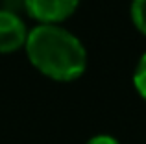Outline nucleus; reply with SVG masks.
<instances>
[{
  "mask_svg": "<svg viewBox=\"0 0 146 144\" xmlns=\"http://www.w3.org/2000/svg\"><path fill=\"white\" fill-rule=\"evenodd\" d=\"M133 85H135L137 92L146 100V54L137 63L135 74H133Z\"/></svg>",
  "mask_w": 146,
  "mask_h": 144,
  "instance_id": "nucleus-5",
  "label": "nucleus"
},
{
  "mask_svg": "<svg viewBox=\"0 0 146 144\" xmlns=\"http://www.w3.org/2000/svg\"><path fill=\"white\" fill-rule=\"evenodd\" d=\"M80 0H24L28 15L41 24H57L76 11Z\"/></svg>",
  "mask_w": 146,
  "mask_h": 144,
  "instance_id": "nucleus-2",
  "label": "nucleus"
},
{
  "mask_svg": "<svg viewBox=\"0 0 146 144\" xmlns=\"http://www.w3.org/2000/svg\"><path fill=\"white\" fill-rule=\"evenodd\" d=\"M131 20L135 28L146 35V0H133L131 2Z\"/></svg>",
  "mask_w": 146,
  "mask_h": 144,
  "instance_id": "nucleus-4",
  "label": "nucleus"
},
{
  "mask_svg": "<svg viewBox=\"0 0 146 144\" xmlns=\"http://www.w3.org/2000/svg\"><path fill=\"white\" fill-rule=\"evenodd\" d=\"M87 144H120V142L117 139L109 137V135H96V137H93Z\"/></svg>",
  "mask_w": 146,
  "mask_h": 144,
  "instance_id": "nucleus-6",
  "label": "nucleus"
},
{
  "mask_svg": "<svg viewBox=\"0 0 146 144\" xmlns=\"http://www.w3.org/2000/svg\"><path fill=\"white\" fill-rule=\"evenodd\" d=\"M28 59L41 74L56 81L78 79L87 69L82 41L57 24H39L26 37Z\"/></svg>",
  "mask_w": 146,
  "mask_h": 144,
  "instance_id": "nucleus-1",
  "label": "nucleus"
},
{
  "mask_svg": "<svg viewBox=\"0 0 146 144\" xmlns=\"http://www.w3.org/2000/svg\"><path fill=\"white\" fill-rule=\"evenodd\" d=\"M28 30L19 15L0 9V54H9L24 46Z\"/></svg>",
  "mask_w": 146,
  "mask_h": 144,
  "instance_id": "nucleus-3",
  "label": "nucleus"
}]
</instances>
